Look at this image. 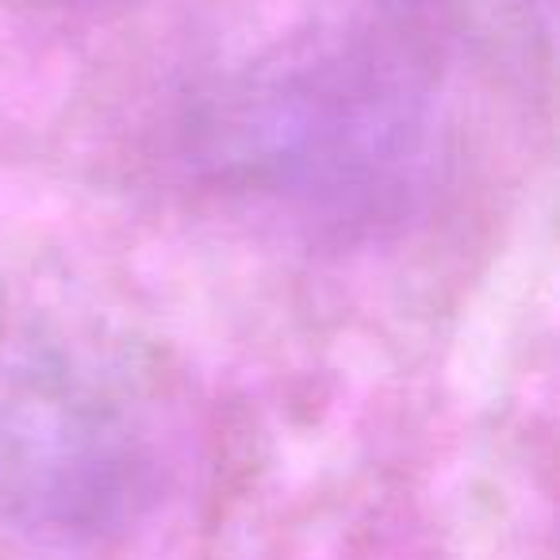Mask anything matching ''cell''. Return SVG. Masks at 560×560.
Masks as SVG:
<instances>
[{"mask_svg":"<svg viewBox=\"0 0 560 560\" xmlns=\"http://www.w3.org/2000/svg\"><path fill=\"white\" fill-rule=\"evenodd\" d=\"M162 480V407L116 346L47 319L0 330V526L96 549L154 511Z\"/></svg>","mask_w":560,"mask_h":560,"instance_id":"cell-1","label":"cell"},{"mask_svg":"<svg viewBox=\"0 0 560 560\" xmlns=\"http://www.w3.org/2000/svg\"><path fill=\"white\" fill-rule=\"evenodd\" d=\"M427 96L396 47L315 39L254 66L211 112V154L246 188L323 215H373L407 192Z\"/></svg>","mask_w":560,"mask_h":560,"instance_id":"cell-2","label":"cell"},{"mask_svg":"<svg viewBox=\"0 0 560 560\" xmlns=\"http://www.w3.org/2000/svg\"><path fill=\"white\" fill-rule=\"evenodd\" d=\"M43 9H101V4H124V0H27Z\"/></svg>","mask_w":560,"mask_h":560,"instance_id":"cell-3","label":"cell"}]
</instances>
